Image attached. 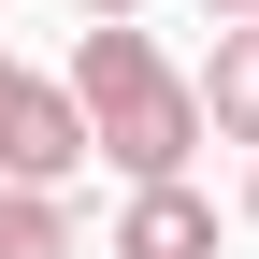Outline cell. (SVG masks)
<instances>
[{"instance_id":"6da1fadb","label":"cell","mask_w":259,"mask_h":259,"mask_svg":"<svg viewBox=\"0 0 259 259\" xmlns=\"http://www.w3.org/2000/svg\"><path fill=\"white\" fill-rule=\"evenodd\" d=\"M58 101H72L87 158H115L130 187H158V173H187V158H202V101H187V72H173V58H158L130 15H101V29L72 44Z\"/></svg>"},{"instance_id":"7a4b0ae2","label":"cell","mask_w":259,"mask_h":259,"mask_svg":"<svg viewBox=\"0 0 259 259\" xmlns=\"http://www.w3.org/2000/svg\"><path fill=\"white\" fill-rule=\"evenodd\" d=\"M72 173H87V130L58 101V72L0 58V187H72Z\"/></svg>"},{"instance_id":"3957f363","label":"cell","mask_w":259,"mask_h":259,"mask_svg":"<svg viewBox=\"0 0 259 259\" xmlns=\"http://www.w3.org/2000/svg\"><path fill=\"white\" fill-rule=\"evenodd\" d=\"M187 101H202V144H245V158H259V15L216 29V58L187 72Z\"/></svg>"},{"instance_id":"277c9868","label":"cell","mask_w":259,"mask_h":259,"mask_svg":"<svg viewBox=\"0 0 259 259\" xmlns=\"http://www.w3.org/2000/svg\"><path fill=\"white\" fill-rule=\"evenodd\" d=\"M115 259H216V202H202L187 173L130 187V216H115Z\"/></svg>"},{"instance_id":"5b68a950","label":"cell","mask_w":259,"mask_h":259,"mask_svg":"<svg viewBox=\"0 0 259 259\" xmlns=\"http://www.w3.org/2000/svg\"><path fill=\"white\" fill-rule=\"evenodd\" d=\"M0 259H72V187H0Z\"/></svg>"},{"instance_id":"8992f818","label":"cell","mask_w":259,"mask_h":259,"mask_svg":"<svg viewBox=\"0 0 259 259\" xmlns=\"http://www.w3.org/2000/svg\"><path fill=\"white\" fill-rule=\"evenodd\" d=\"M72 15H87V29H101V15H144V0H72Z\"/></svg>"},{"instance_id":"52a82bcc","label":"cell","mask_w":259,"mask_h":259,"mask_svg":"<svg viewBox=\"0 0 259 259\" xmlns=\"http://www.w3.org/2000/svg\"><path fill=\"white\" fill-rule=\"evenodd\" d=\"M202 15H216V29H231V15H259V0H202Z\"/></svg>"},{"instance_id":"ba28073f","label":"cell","mask_w":259,"mask_h":259,"mask_svg":"<svg viewBox=\"0 0 259 259\" xmlns=\"http://www.w3.org/2000/svg\"><path fill=\"white\" fill-rule=\"evenodd\" d=\"M245 231H259V173H245Z\"/></svg>"}]
</instances>
